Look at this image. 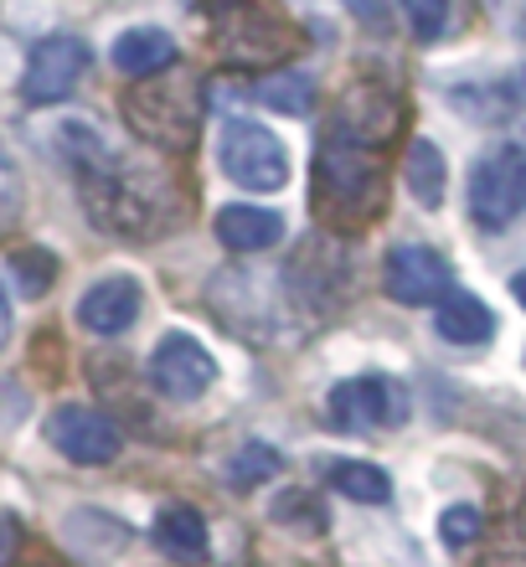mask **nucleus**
Instances as JSON below:
<instances>
[{"label":"nucleus","mask_w":526,"mask_h":567,"mask_svg":"<svg viewBox=\"0 0 526 567\" xmlns=\"http://www.w3.org/2000/svg\"><path fill=\"white\" fill-rule=\"evenodd\" d=\"M124 124L145 145L166 150V155H186L202 135V83L192 73H166V68H161V78H140L124 93Z\"/></svg>","instance_id":"obj_1"},{"label":"nucleus","mask_w":526,"mask_h":567,"mask_svg":"<svg viewBox=\"0 0 526 567\" xmlns=\"http://www.w3.org/2000/svg\"><path fill=\"white\" fill-rule=\"evenodd\" d=\"M382 196H388V181H382V165L372 161L367 145H347V140H331L316 150V212L331 227H361L382 212Z\"/></svg>","instance_id":"obj_2"},{"label":"nucleus","mask_w":526,"mask_h":567,"mask_svg":"<svg viewBox=\"0 0 526 567\" xmlns=\"http://www.w3.org/2000/svg\"><path fill=\"white\" fill-rule=\"evenodd\" d=\"M83 181V207L104 233H120V238H151L161 227H171V202L166 186H155V176H140V171H124V165H99Z\"/></svg>","instance_id":"obj_3"},{"label":"nucleus","mask_w":526,"mask_h":567,"mask_svg":"<svg viewBox=\"0 0 526 567\" xmlns=\"http://www.w3.org/2000/svg\"><path fill=\"white\" fill-rule=\"evenodd\" d=\"M212 27L227 62L238 68H279L295 52V27L258 0H212Z\"/></svg>","instance_id":"obj_4"},{"label":"nucleus","mask_w":526,"mask_h":567,"mask_svg":"<svg viewBox=\"0 0 526 567\" xmlns=\"http://www.w3.org/2000/svg\"><path fill=\"white\" fill-rule=\"evenodd\" d=\"M217 161H223V176L238 181L243 192H285L289 181V150L279 145L274 130L254 120H227L223 124V145H217Z\"/></svg>","instance_id":"obj_5"},{"label":"nucleus","mask_w":526,"mask_h":567,"mask_svg":"<svg viewBox=\"0 0 526 567\" xmlns=\"http://www.w3.org/2000/svg\"><path fill=\"white\" fill-rule=\"evenodd\" d=\"M522 212H526V150L506 145L470 171V217H475L485 233H501V227H512Z\"/></svg>","instance_id":"obj_6"},{"label":"nucleus","mask_w":526,"mask_h":567,"mask_svg":"<svg viewBox=\"0 0 526 567\" xmlns=\"http://www.w3.org/2000/svg\"><path fill=\"white\" fill-rule=\"evenodd\" d=\"M145 372H151V388L161 392V398H171V403H196V398L217 382V361H212V351L196 341V336L171 330V336L155 341Z\"/></svg>","instance_id":"obj_7"},{"label":"nucleus","mask_w":526,"mask_h":567,"mask_svg":"<svg viewBox=\"0 0 526 567\" xmlns=\"http://www.w3.org/2000/svg\"><path fill=\"white\" fill-rule=\"evenodd\" d=\"M47 444L73 464H109V460H120L124 433H120V423L109 419V413H99V408L62 403V408H52V419H47Z\"/></svg>","instance_id":"obj_8"},{"label":"nucleus","mask_w":526,"mask_h":567,"mask_svg":"<svg viewBox=\"0 0 526 567\" xmlns=\"http://www.w3.org/2000/svg\"><path fill=\"white\" fill-rule=\"evenodd\" d=\"M89 73V42L73 31H58L47 42L31 47L27 78H21V99L27 104H62L78 89V78Z\"/></svg>","instance_id":"obj_9"},{"label":"nucleus","mask_w":526,"mask_h":567,"mask_svg":"<svg viewBox=\"0 0 526 567\" xmlns=\"http://www.w3.org/2000/svg\"><path fill=\"white\" fill-rule=\"evenodd\" d=\"M331 423L347 433L408 423V392L392 377H351L331 392Z\"/></svg>","instance_id":"obj_10"},{"label":"nucleus","mask_w":526,"mask_h":567,"mask_svg":"<svg viewBox=\"0 0 526 567\" xmlns=\"http://www.w3.org/2000/svg\"><path fill=\"white\" fill-rule=\"evenodd\" d=\"M398 120H403V104L392 99L388 89L377 83H357V89L341 93V104L331 114V140H347V145H388L398 135Z\"/></svg>","instance_id":"obj_11"},{"label":"nucleus","mask_w":526,"mask_h":567,"mask_svg":"<svg viewBox=\"0 0 526 567\" xmlns=\"http://www.w3.org/2000/svg\"><path fill=\"white\" fill-rule=\"evenodd\" d=\"M382 284L398 305H434L450 295V258L429 243H398L382 264Z\"/></svg>","instance_id":"obj_12"},{"label":"nucleus","mask_w":526,"mask_h":567,"mask_svg":"<svg viewBox=\"0 0 526 567\" xmlns=\"http://www.w3.org/2000/svg\"><path fill=\"white\" fill-rule=\"evenodd\" d=\"M145 310V289L130 274H109V279L89 284L78 299V326L89 336H124Z\"/></svg>","instance_id":"obj_13"},{"label":"nucleus","mask_w":526,"mask_h":567,"mask_svg":"<svg viewBox=\"0 0 526 567\" xmlns=\"http://www.w3.org/2000/svg\"><path fill=\"white\" fill-rule=\"evenodd\" d=\"M285 238V217L269 207H223L217 212V243L233 254H264Z\"/></svg>","instance_id":"obj_14"},{"label":"nucleus","mask_w":526,"mask_h":567,"mask_svg":"<svg viewBox=\"0 0 526 567\" xmlns=\"http://www.w3.org/2000/svg\"><path fill=\"white\" fill-rule=\"evenodd\" d=\"M176 62V42H171V31L161 27H130L124 37H114V68L130 78H151L161 68Z\"/></svg>","instance_id":"obj_15"},{"label":"nucleus","mask_w":526,"mask_h":567,"mask_svg":"<svg viewBox=\"0 0 526 567\" xmlns=\"http://www.w3.org/2000/svg\"><path fill=\"white\" fill-rule=\"evenodd\" d=\"M403 181L423 212H439L444 207V192H450V161H444V150L434 140H413L403 161Z\"/></svg>","instance_id":"obj_16"},{"label":"nucleus","mask_w":526,"mask_h":567,"mask_svg":"<svg viewBox=\"0 0 526 567\" xmlns=\"http://www.w3.org/2000/svg\"><path fill=\"white\" fill-rule=\"evenodd\" d=\"M434 330L454 346H481L496 336V315L485 310V299L475 295H444L434 315Z\"/></svg>","instance_id":"obj_17"},{"label":"nucleus","mask_w":526,"mask_h":567,"mask_svg":"<svg viewBox=\"0 0 526 567\" xmlns=\"http://www.w3.org/2000/svg\"><path fill=\"white\" fill-rule=\"evenodd\" d=\"M155 547L176 563H202L207 557V522L192 506H166L155 516Z\"/></svg>","instance_id":"obj_18"},{"label":"nucleus","mask_w":526,"mask_h":567,"mask_svg":"<svg viewBox=\"0 0 526 567\" xmlns=\"http://www.w3.org/2000/svg\"><path fill=\"white\" fill-rule=\"evenodd\" d=\"M254 99L274 114H285V120H305L310 109H316V78L310 73H269L258 78Z\"/></svg>","instance_id":"obj_19"},{"label":"nucleus","mask_w":526,"mask_h":567,"mask_svg":"<svg viewBox=\"0 0 526 567\" xmlns=\"http://www.w3.org/2000/svg\"><path fill=\"white\" fill-rule=\"evenodd\" d=\"M331 491H341L347 501H361V506H382L392 495V480L377 470V464H361V460H341L331 470Z\"/></svg>","instance_id":"obj_20"},{"label":"nucleus","mask_w":526,"mask_h":567,"mask_svg":"<svg viewBox=\"0 0 526 567\" xmlns=\"http://www.w3.org/2000/svg\"><path fill=\"white\" fill-rule=\"evenodd\" d=\"M279 449H269V444H243L233 460H227V480L238 485V491H254V485H264V480H274L279 475Z\"/></svg>","instance_id":"obj_21"},{"label":"nucleus","mask_w":526,"mask_h":567,"mask_svg":"<svg viewBox=\"0 0 526 567\" xmlns=\"http://www.w3.org/2000/svg\"><path fill=\"white\" fill-rule=\"evenodd\" d=\"M454 104L481 124H506L512 120V109H516V99H512V89H460L454 93Z\"/></svg>","instance_id":"obj_22"},{"label":"nucleus","mask_w":526,"mask_h":567,"mask_svg":"<svg viewBox=\"0 0 526 567\" xmlns=\"http://www.w3.org/2000/svg\"><path fill=\"white\" fill-rule=\"evenodd\" d=\"M403 16H408V31L429 47V42H439V37H444V27H450L454 0H403Z\"/></svg>","instance_id":"obj_23"},{"label":"nucleus","mask_w":526,"mask_h":567,"mask_svg":"<svg viewBox=\"0 0 526 567\" xmlns=\"http://www.w3.org/2000/svg\"><path fill=\"white\" fill-rule=\"evenodd\" d=\"M11 274L21 279V295L37 299V295H47V284H52L58 264H52L47 254H37V248H31V254H11Z\"/></svg>","instance_id":"obj_24"},{"label":"nucleus","mask_w":526,"mask_h":567,"mask_svg":"<svg viewBox=\"0 0 526 567\" xmlns=\"http://www.w3.org/2000/svg\"><path fill=\"white\" fill-rule=\"evenodd\" d=\"M475 537H481V511L475 506H450L439 516V542H444V547L460 553V547H470Z\"/></svg>","instance_id":"obj_25"},{"label":"nucleus","mask_w":526,"mask_h":567,"mask_svg":"<svg viewBox=\"0 0 526 567\" xmlns=\"http://www.w3.org/2000/svg\"><path fill=\"white\" fill-rule=\"evenodd\" d=\"M21 217V171L0 145V227H11Z\"/></svg>","instance_id":"obj_26"},{"label":"nucleus","mask_w":526,"mask_h":567,"mask_svg":"<svg viewBox=\"0 0 526 567\" xmlns=\"http://www.w3.org/2000/svg\"><path fill=\"white\" fill-rule=\"evenodd\" d=\"M11 326H16V320H11V299H6V289H0V346L11 341Z\"/></svg>","instance_id":"obj_27"},{"label":"nucleus","mask_w":526,"mask_h":567,"mask_svg":"<svg viewBox=\"0 0 526 567\" xmlns=\"http://www.w3.org/2000/svg\"><path fill=\"white\" fill-rule=\"evenodd\" d=\"M512 295H516V305H522V310H526V269L512 279Z\"/></svg>","instance_id":"obj_28"},{"label":"nucleus","mask_w":526,"mask_h":567,"mask_svg":"<svg viewBox=\"0 0 526 567\" xmlns=\"http://www.w3.org/2000/svg\"><path fill=\"white\" fill-rule=\"evenodd\" d=\"M6 553H11V537H6V532H0V563H6Z\"/></svg>","instance_id":"obj_29"},{"label":"nucleus","mask_w":526,"mask_h":567,"mask_svg":"<svg viewBox=\"0 0 526 567\" xmlns=\"http://www.w3.org/2000/svg\"><path fill=\"white\" fill-rule=\"evenodd\" d=\"M522 93H526V73H522Z\"/></svg>","instance_id":"obj_30"}]
</instances>
